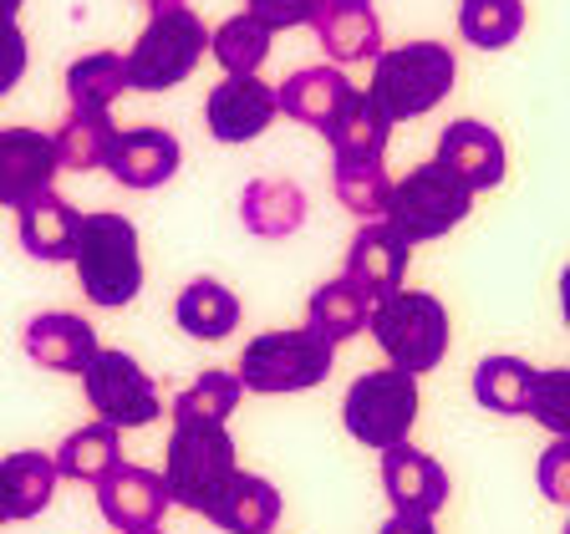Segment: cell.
<instances>
[{
    "mask_svg": "<svg viewBox=\"0 0 570 534\" xmlns=\"http://www.w3.org/2000/svg\"><path fill=\"white\" fill-rule=\"evenodd\" d=\"M82 392L92 403L97 423L107 427H148L164 417V397H158V382L138 367V356L128 352H97L82 372Z\"/></svg>",
    "mask_w": 570,
    "mask_h": 534,
    "instance_id": "obj_9",
    "label": "cell"
},
{
    "mask_svg": "<svg viewBox=\"0 0 570 534\" xmlns=\"http://www.w3.org/2000/svg\"><path fill=\"white\" fill-rule=\"evenodd\" d=\"M387 132H392V122L382 118V107L372 102L367 92H352V102H346L332 118V128H326V142H332L336 164H382Z\"/></svg>",
    "mask_w": 570,
    "mask_h": 534,
    "instance_id": "obj_23",
    "label": "cell"
},
{
    "mask_svg": "<svg viewBox=\"0 0 570 534\" xmlns=\"http://www.w3.org/2000/svg\"><path fill=\"white\" fill-rule=\"evenodd\" d=\"M174 320L194 336V342H225V336L239 326V300H235L229 285L199 275V280H189L184 290H178Z\"/></svg>",
    "mask_w": 570,
    "mask_h": 534,
    "instance_id": "obj_24",
    "label": "cell"
},
{
    "mask_svg": "<svg viewBox=\"0 0 570 534\" xmlns=\"http://www.w3.org/2000/svg\"><path fill=\"white\" fill-rule=\"evenodd\" d=\"M560 316H566V326H570V265L560 270Z\"/></svg>",
    "mask_w": 570,
    "mask_h": 534,
    "instance_id": "obj_40",
    "label": "cell"
},
{
    "mask_svg": "<svg viewBox=\"0 0 570 534\" xmlns=\"http://www.w3.org/2000/svg\"><path fill=\"white\" fill-rule=\"evenodd\" d=\"M209 47V26L199 11L189 6H174V11H154L148 26L138 31L128 61V87L132 92H168V87L189 82L194 67L204 61Z\"/></svg>",
    "mask_w": 570,
    "mask_h": 534,
    "instance_id": "obj_5",
    "label": "cell"
},
{
    "mask_svg": "<svg viewBox=\"0 0 570 534\" xmlns=\"http://www.w3.org/2000/svg\"><path fill=\"white\" fill-rule=\"evenodd\" d=\"M239 397H245V387H239L235 372L209 367V372H199L194 387L178 392L168 417H174V423H184V417H199V423H229L235 407H239Z\"/></svg>",
    "mask_w": 570,
    "mask_h": 534,
    "instance_id": "obj_33",
    "label": "cell"
},
{
    "mask_svg": "<svg viewBox=\"0 0 570 534\" xmlns=\"http://www.w3.org/2000/svg\"><path fill=\"white\" fill-rule=\"evenodd\" d=\"M407 260H413V245L392 235L382 219H372V225H362L352 235V245H346V275L342 280H352L367 300H387V296L403 290Z\"/></svg>",
    "mask_w": 570,
    "mask_h": 534,
    "instance_id": "obj_14",
    "label": "cell"
},
{
    "mask_svg": "<svg viewBox=\"0 0 570 534\" xmlns=\"http://www.w3.org/2000/svg\"><path fill=\"white\" fill-rule=\"evenodd\" d=\"M382 488L392 498V514H407V520H433L449 504L443 463L433 453L413 448V443H397V448L382 453Z\"/></svg>",
    "mask_w": 570,
    "mask_h": 534,
    "instance_id": "obj_13",
    "label": "cell"
},
{
    "mask_svg": "<svg viewBox=\"0 0 570 534\" xmlns=\"http://www.w3.org/2000/svg\"><path fill=\"white\" fill-rule=\"evenodd\" d=\"M57 142L41 128H0V209H21L57 184Z\"/></svg>",
    "mask_w": 570,
    "mask_h": 534,
    "instance_id": "obj_11",
    "label": "cell"
},
{
    "mask_svg": "<svg viewBox=\"0 0 570 534\" xmlns=\"http://www.w3.org/2000/svg\"><path fill=\"white\" fill-rule=\"evenodd\" d=\"M239 219L249 235L261 239H285L306 225V194L291 178H249L239 194Z\"/></svg>",
    "mask_w": 570,
    "mask_h": 534,
    "instance_id": "obj_22",
    "label": "cell"
},
{
    "mask_svg": "<svg viewBox=\"0 0 570 534\" xmlns=\"http://www.w3.org/2000/svg\"><path fill=\"white\" fill-rule=\"evenodd\" d=\"M275 112H281L275 87L261 77H225L204 97V128L219 142H255L275 122Z\"/></svg>",
    "mask_w": 570,
    "mask_h": 534,
    "instance_id": "obj_12",
    "label": "cell"
},
{
    "mask_svg": "<svg viewBox=\"0 0 570 534\" xmlns=\"http://www.w3.org/2000/svg\"><path fill=\"white\" fill-rule=\"evenodd\" d=\"M271 26L255 16H229L225 26L209 31V57L225 67V77H261L265 57H271Z\"/></svg>",
    "mask_w": 570,
    "mask_h": 534,
    "instance_id": "obj_30",
    "label": "cell"
},
{
    "mask_svg": "<svg viewBox=\"0 0 570 534\" xmlns=\"http://www.w3.org/2000/svg\"><path fill=\"white\" fill-rule=\"evenodd\" d=\"M249 16L255 21H265L271 31H291V26H311L321 16V6L326 0H245Z\"/></svg>",
    "mask_w": 570,
    "mask_h": 534,
    "instance_id": "obj_36",
    "label": "cell"
},
{
    "mask_svg": "<svg viewBox=\"0 0 570 534\" xmlns=\"http://www.w3.org/2000/svg\"><path fill=\"white\" fill-rule=\"evenodd\" d=\"M138 534H164V530H138Z\"/></svg>",
    "mask_w": 570,
    "mask_h": 534,
    "instance_id": "obj_44",
    "label": "cell"
},
{
    "mask_svg": "<svg viewBox=\"0 0 570 534\" xmlns=\"http://www.w3.org/2000/svg\"><path fill=\"white\" fill-rule=\"evenodd\" d=\"M417 407H423L417 377L387 367V372H367V377H356L352 387H346L342 423L356 443L387 453V448H397V443H407V433H413V423H417Z\"/></svg>",
    "mask_w": 570,
    "mask_h": 534,
    "instance_id": "obj_8",
    "label": "cell"
},
{
    "mask_svg": "<svg viewBox=\"0 0 570 534\" xmlns=\"http://www.w3.org/2000/svg\"><path fill=\"white\" fill-rule=\"evenodd\" d=\"M332 362H336V346H326L311 326H296V332H261L245 342L235 377L245 392L275 397V392L321 387V382L332 377Z\"/></svg>",
    "mask_w": 570,
    "mask_h": 534,
    "instance_id": "obj_6",
    "label": "cell"
},
{
    "mask_svg": "<svg viewBox=\"0 0 570 534\" xmlns=\"http://www.w3.org/2000/svg\"><path fill=\"white\" fill-rule=\"evenodd\" d=\"M469 204H474V194L463 189L449 168L417 164V168H407V178L392 184L382 225L397 239H407V245H428V239H443L453 225H463Z\"/></svg>",
    "mask_w": 570,
    "mask_h": 534,
    "instance_id": "obj_7",
    "label": "cell"
},
{
    "mask_svg": "<svg viewBox=\"0 0 570 534\" xmlns=\"http://www.w3.org/2000/svg\"><path fill=\"white\" fill-rule=\"evenodd\" d=\"M26 0H0V21H16V11H21Z\"/></svg>",
    "mask_w": 570,
    "mask_h": 534,
    "instance_id": "obj_41",
    "label": "cell"
},
{
    "mask_svg": "<svg viewBox=\"0 0 570 534\" xmlns=\"http://www.w3.org/2000/svg\"><path fill=\"white\" fill-rule=\"evenodd\" d=\"M148 11H174V6H184V0H142Z\"/></svg>",
    "mask_w": 570,
    "mask_h": 534,
    "instance_id": "obj_43",
    "label": "cell"
},
{
    "mask_svg": "<svg viewBox=\"0 0 570 534\" xmlns=\"http://www.w3.org/2000/svg\"><path fill=\"white\" fill-rule=\"evenodd\" d=\"M77 225H82V209H71L57 189L36 194L31 204H21V209H16V229H21L26 255H31V260H47V265L71 260Z\"/></svg>",
    "mask_w": 570,
    "mask_h": 534,
    "instance_id": "obj_21",
    "label": "cell"
},
{
    "mask_svg": "<svg viewBox=\"0 0 570 534\" xmlns=\"http://www.w3.org/2000/svg\"><path fill=\"white\" fill-rule=\"evenodd\" d=\"M530 382H534L530 362H520V356H484L474 367V397L499 417H524Z\"/></svg>",
    "mask_w": 570,
    "mask_h": 534,
    "instance_id": "obj_31",
    "label": "cell"
},
{
    "mask_svg": "<svg viewBox=\"0 0 570 534\" xmlns=\"http://www.w3.org/2000/svg\"><path fill=\"white\" fill-rule=\"evenodd\" d=\"M0 524H11V498H6V478H0Z\"/></svg>",
    "mask_w": 570,
    "mask_h": 534,
    "instance_id": "obj_42",
    "label": "cell"
},
{
    "mask_svg": "<svg viewBox=\"0 0 570 534\" xmlns=\"http://www.w3.org/2000/svg\"><path fill=\"white\" fill-rule=\"evenodd\" d=\"M112 138H118L112 112H71V107H67V118H61V128L51 132L57 164L67 168V174H92V168H102Z\"/></svg>",
    "mask_w": 570,
    "mask_h": 534,
    "instance_id": "obj_28",
    "label": "cell"
},
{
    "mask_svg": "<svg viewBox=\"0 0 570 534\" xmlns=\"http://www.w3.org/2000/svg\"><path fill=\"white\" fill-rule=\"evenodd\" d=\"M453 77H459V61L443 41H407V47H392L372 61L367 97L382 107L387 122L423 118L453 92Z\"/></svg>",
    "mask_w": 570,
    "mask_h": 534,
    "instance_id": "obj_2",
    "label": "cell"
},
{
    "mask_svg": "<svg viewBox=\"0 0 570 534\" xmlns=\"http://www.w3.org/2000/svg\"><path fill=\"white\" fill-rule=\"evenodd\" d=\"M97 510H102V520L112 524V530L122 534H138V530H158L168 514V484L164 474H154V468H142V463H118L107 478H97Z\"/></svg>",
    "mask_w": 570,
    "mask_h": 534,
    "instance_id": "obj_10",
    "label": "cell"
},
{
    "mask_svg": "<svg viewBox=\"0 0 570 534\" xmlns=\"http://www.w3.org/2000/svg\"><path fill=\"white\" fill-rule=\"evenodd\" d=\"M204 520L219 524L225 534H275V524H281V494H275L271 478L235 468Z\"/></svg>",
    "mask_w": 570,
    "mask_h": 534,
    "instance_id": "obj_20",
    "label": "cell"
},
{
    "mask_svg": "<svg viewBox=\"0 0 570 534\" xmlns=\"http://www.w3.org/2000/svg\"><path fill=\"white\" fill-rule=\"evenodd\" d=\"M433 164L449 168L469 194L499 189V184H504V138H499L489 122H479V118H459V122L443 128L439 158H433Z\"/></svg>",
    "mask_w": 570,
    "mask_h": 534,
    "instance_id": "obj_16",
    "label": "cell"
},
{
    "mask_svg": "<svg viewBox=\"0 0 570 534\" xmlns=\"http://www.w3.org/2000/svg\"><path fill=\"white\" fill-rule=\"evenodd\" d=\"M235 468V438H229L225 423H199V417L174 423L164 453V484L178 510L209 514V504L219 498V488L229 484Z\"/></svg>",
    "mask_w": 570,
    "mask_h": 534,
    "instance_id": "obj_3",
    "label": "cell"
},
{
    "mask_svg": "<svg viewBox=\"0 0 570 534\" xmlns=\"http://www.w3.org/2000/svg\"><path fill=\"white\" fill-rule=\"evenodd\" d=\"M367 296L356 290L352 280H326L316 296L306 300V326L321 336L326 346H342L352 336L367 332Z\"/></svg>",
    "mask_w": 570,
    "mask_h": 534,
    "instance_id": "obj_26",
    "label": "cell"
},
{
    "mask_svg": "<svg viewBox=\"0 0 570 534\" xmlns=\"http://www.w3.org/2000/svg\"><path fill=\"white\" fill-rule=\"evenodd\" d=\"M26 356L36 367L47 372H67V377H82L87 362H92L102 346H97V326L71 310H47V316H31L26 320V336H21Z\"/></svg>",
    "mask_w": 570,
    "mask_h": 534,
    "instance_id": "obj_17",
    "label": "cell"
},
{
    "mask_svg": "<svg viewBox=\"0 0 570 534\" xmlns=\"http://www.w3.org/2000/svg\"><path fill=\"white\" fill-rule=\"evenodd\" d=\"M0 478H6V498H11V520H36L51 504L61 474H57V463H51V453L21 448L0 463Z\"/></svg>",
    "mask_w": 570,
    "mask_h": 534,
    "instance_id": "obj_29",
    "label": "cell"
},
{
    "mask_svg": "<svg viewBox=\"0 0 570 534\" xmlns=\"http://www.w3.org/2000/svg\"><path fill=\"white\" fill-rule=\"evenodd\" d=\"M524 413L546 427V433H556V438H570V367L534 372Z\"/></svg>",
    "mask_w": 570,
    "mask_h": 534,
    "instance_id": "obj_35",
    "label": "cell"
},
{
    "mask_svg": "<svg viewBox=\"0 0 570 534\" xmlns=\"http://www.w3.org/2000/svg\"><path fill=\"white\" fill-rule=\"evenodd\" d=\"M184 164V148L168 128H154V122H142V128H122L107 148V174L118 178L122 189H158L168 178L178 174Z\"/></svg>",
    "mask_w": 570,
    "mask_h": 534,
    "instance_id": "obj_15",
    "label": "cell"
},
{
    "mask_svg": "<svg viewBox=\"0 0 570 534\" xmlns=\"http://www.w3.org/2000/svg\"><path fill=\"white\" fill-rule=\"evenodd\" d=\"M352 92L356 87L346 82L342 67H301V71H291V77L275 87V102H281L285 118L311 122V128L326 132L336 112L352 102Z\"/></svg>",
    "mask_w": 570,
    "mask_h": 534,
    "instance_id": "obj_19",
    "label": "cell"
},
{
    "mask_svg": "<svg viewBox=\"0 0 570 534\" xmlns=\"http://www.w3.org/2000/svg\"><path fill=\"white\" fill-rule=\"evenodd\" d=\"M377 534H439V530H433V520H407V514H392Z\"/></svg>",
    "mask_w": 570,
    "mask_h": 534,
    "instance_id": "obj_39",
    "label": "cell"
},
{
    "mask_svg": "<svg viewBox=\"0 0 570 534\" xmlns=\"http://www.w3.org/2000/svg\"><path fill=\"white\" fill-rule=\"evenodd\" d=\"M316 41L336 67L352 61H377L382 57V21L367 0H326L316 21Z\"/></svg>",
    "mask_w": 570,
    "mask_h": 534,
    "instance_id": "obj_18",
    "label": "cell"
},
{
    "mask_svg": "<svg viewBox=\"0 0 570 534\" xmlns=\"http://www.w3.org/2000/svg\"><path fill=\"white\" fill-rule=\"evenodd\" d=\"M459 31L479 51H504L524 31V0H459Z\"/></svg>",
    "mask_w": 570,
    "mask_h": 534,
    "instance_id": "obj_32",
    "label": "cell"
},
{
    "mask_svg": "<svg viewBox=\"0 0 570 534\" xmlns=\"http://www.w3.org/2000/svg\"><path fill=\"white\" fill-rule=\"evenodd\" d=\"M560 534H570V524H566V530H560Z\"/></svg>",
    "mask_w": 570,
    "mask_h": 534,
    "instance_id": "obj_45",
    "label": "cell"
},
{
    "mask_svg": "<svg viewBox=\"0 0 570 534\" xmlns=\"http://www.w3.org/2000/svg\"><path fill=\"white\" fill-rule=\"evenodd\" d=\"M51 463H57L61 478H77V484H97V478H107V474H112V468L122 463L118 427H107V423L77 427V433H67V438H61V448L51 453Z\"/></svg>",
    "mask_w": 570,
    "mask_h": 534,
    "instance_id": "obj_27",
    "label": "cell"
},
{
    "mask_svg": "<svg viewBox=\"0 0 570 534\" xmlns=\"http://www.w3.org/2000/svg\"><path fill=\"white\" fill-rule=\"evenodd\" d=\"M128 87V61L118 51H87L67 67V102L71 112H112Z\"/></svg>",
    "mask_w": 570,
    "mask_h": 534,
    "instance_id": "obj_25",
    "label": "cell"
},
{
    "mask_svg": "<svg viewBox=\"0 0 570 534\" xmlns=\"http://www.w3.org/2000/svg\"><path fill=\"white\" fill-rule=\"evenodd\" d=\"M71 270L82 296L102 310H122L142 290V255H138V225L128 214L97 209L82 214L77 245H71Z\"/></svg>",
    "mask_w": 570,
    "mask_h": 534,
    "instance_id": "obj_1",
    "label": "cell"
},
{
    "mask_svg": "<svg viewBox=\"0 0 570 534\" xmlns=\"http://www.w3.org/2000/svg\"><path fill=\"white\" fill-rule=\"evenodd\" d=\"M336 199L346 214H356L362 225L382 219L392 199V178L382 164H336Z\"/></svg>",
    "mask_w": 570,
    "mask_h": 534,
    "instance_id": "obj_34",
    "label": "cell"
},
{
    "mask_svg": "<svg viewBox=\"0 0 570 534\" xmlns=\"http://www.w3.org/2000/svg\"><path fill=\"white\" fill-rule=\"evenodd\" d=\"M540 494L570 510V438H556L540 453Z\"/></svg>",
    "mask_w": 570,
    "mask_h": 534,
    "instance_id": "obj_37",
    "label": "cell"
},
{
    "mask_svg": "<svg viewBox=\"0 0 570 534\" xmlns=\"http://www.w3.org/2000/svg\"><path fill=\"white\" fill-rule=\"evenodd\" d=\"M26 61H31V51H26V31L16 21H0V97H11L16 87H21Z\"/></svg>",
    "mask_w": 570,
    "mask_h": 534,
    "instance_id": "obj_38",
    "label": "cell"
},
{
    "mask_svg": "<svg viewBox=\"0 0 570 534\" xmlns=\"http://www.w3.org/2000/svg\"><path fill=\"white\" fill-rule=\"evenodd\" d=\"M372 342L382 346L397 372L407 377H423L449 356V306L439 296H423V290H397V296L377 300L367 316Z\"/></svg>",
    "mask_w": 570,
    "mask_h": 534,
    "instance_id": "obj_4",
    "label": "cell"
}]
</instances>
